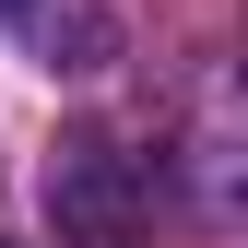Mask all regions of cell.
<instances>
[{"mask_svg":"<svg viewBox=\"0 0 248 248\" xmlns=\"http://www.w3.org/2000/svg\"><path fill=\"white\" fill-rule=\"evenodd\" d=\"M130 154H107V142H71V154H59V166H47V213H59V225H71V236H95V248H118V236H130Z\"/></svg>","mask_w":248,"mask_h":248,"instance_id":"6da1fadb","label":"cell"},{"mask_svg":"<svg viewBox=\"0 0 248 248\" xmlns=\"http://www.w3.org/2000/svg\"><path fill=\"white\" fill-rule=\"evenodd\" d=\"M24 12H36V0H0V24H24Z\"/></svg>","mask_w":248,"mask_h":248,"instance_id":"7a4b0ae2","label":"cell"}]
</instances>
